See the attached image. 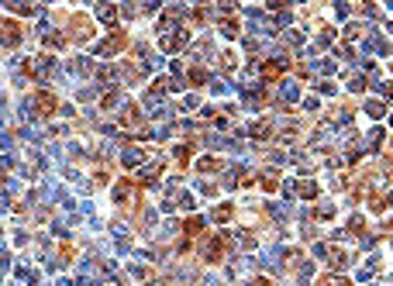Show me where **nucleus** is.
<instances>
[{"label":"nucleus","instance_id":"f257e3e1","mask_svg":"<svg viewBox=\"0 0 393 286\" xmlns=\"http://www.w3.org/2000/svg\"><path fill=\"white\" fill-rule=\"evenodd\" d=\"M35 107H38V114H42V117H49V114H55L59 100H55L52 93H35Z\"/></svg>","mask_w":393,"mask_h":286},{"label":"nucleus","instance_id":"f03ea898","mask_svg":"<svg viewBox=\"0 0 393 286\" xmlns=\"http://www.w3.org/2000/svg\"><path fill=\"white\" fill-rule=\"evenodd\" d=\"M0 38H4L7 45H18V38H21L18 24H14V21H4V24H0Z\"/></svg>","mask_w":393,"mask_h":286},{"label":"nucleus","instance_id":"7ed1b4c3","mask_svg":"<svg viewBox=\"0 0 393 286\" xmlns=\"http://www.w3.org/2000/svg\"><path fill=\"white\" fill-rule=\"evenodd\" d=\"M221 249H224V238H214V241H211V252H207V259H211V262H217V259H221Z\"/></svg>","mask_w":393,"mask_h":286},{"label":"nucleus","instance_id":"20e7f679","mask_svg":"<svg viewBox=\"0 0 393 286\" xmlns=\"http://www.w3.org/2000/svg\"><path fill=\"white\" fill-rule=\"evenodd\" d=\"M318 286H352V283H348L345 276H324V279H321Z\"/></svg>","mask_w":393,"mask_h":286},{"label":"nucleus","instance_id":"39448f33","mask_svg":"<svg viewBox=\"0 0 393 286\" xmlns=\"http://www.w3.org/2000/svg\"><path fill=\"white\" fill-rule=\"evenodd\" d=\"M262 72H266L269 79H272V76H280V72H283V62H269V66H266Z\"/></svg>","mask_w":393,"mask_h":286},{"label":"nucleus","instance_id":"423d86ee","mask_svg":"<svg viewBox=\"0 0 393 286\" xmlns=\"http://www.w3.org/2000/svg\"><path fill=\"white\" fill-rule=\"evenodd\" d=\"M200 228H204L200 221H186V234H200Z\"/></svg>","mask_w":393,"mask_h":286},{"label":"nucleus","instance_id":"0eeeda50","mask_svg":"<svg viewBox=\"0 0 393 286\" xmlns=\"http://www.w3.org/2000/svg\"><path fill=\"white\" fill-rule=\"evenodd\" d=\"M252 286H272V283H269L266 276H259V279H252Z\"/></svg>","mask_w":393,"mask_h":286}]
</instances>
